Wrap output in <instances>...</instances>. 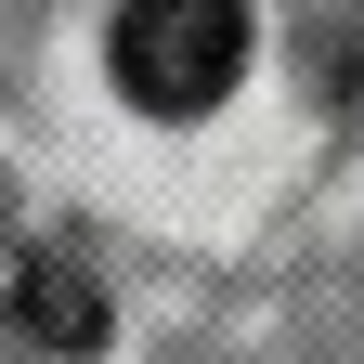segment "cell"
I'll list each match as a JSON object with an SVG mask.
<instances>
[{"mask_svg":"<svg viewBox=\"0 0 364 364\" xmlns=\"http://www.w3.org/2000/svg\"><path fill=\"white\" fill-rule=\"evenodd\" d=\"M14 338H26V351H91V338H105V299H91V273L26 260V273H14Z\"/></svg>","mask_w":364,"mask_h":364,"instance_id":"obj_2","label":"cell"},{"mask_svg":"<svg viewBox=\"0 0 364 364\" xmlns=\"http://www.w3.org/2000/svg\"><path fill=\"white\" fill-rule=\"evenodd\" d=\"M105 65H117V91L144 117H208L235 91V65H247V14L235 0H130Z\"/></svg>","mask_w":364,"mask_h":364,"instance_id":"obj_1","label":"cell"}]
</instances>
